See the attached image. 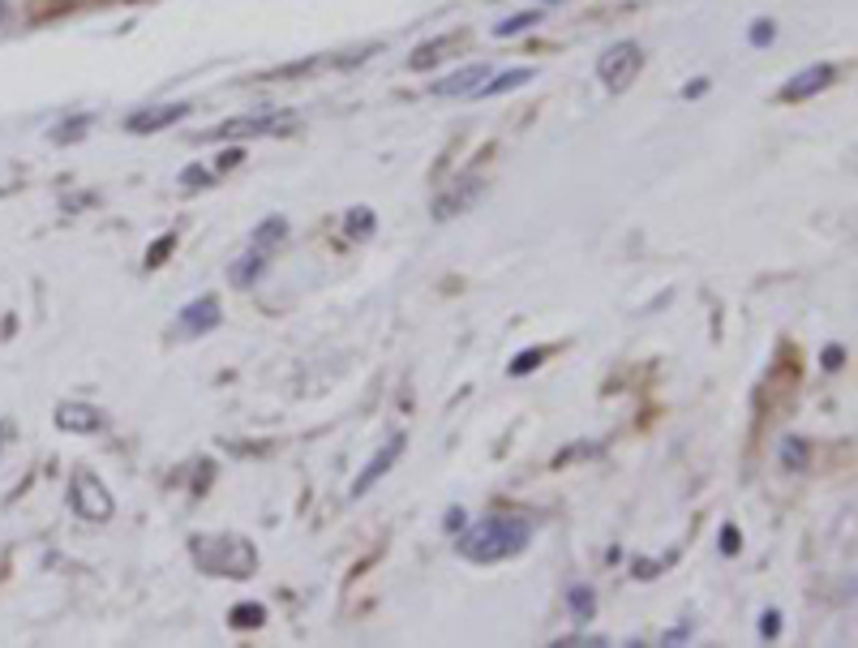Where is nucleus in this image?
<instances>
[{
    "label": "nucleus",
    "instance_id": "nucleus-11",
    "mask_svg": "<svg viewBox=\"0 0 858 648\" xmlns=\"http://www.w3.org/2000/svg\"><path fill=\"white\" fill-rule=\"evenodd\" d=\"M263 271H267V254H263V249H249V254L237 258V266H233V284H237V288H249Z\"/></svg>",
    "mask_w": 858,
    "mask_h": 648
},
{
    "label": "nucleus",
    "instance_id": "nucleus-24",
    "mask_svg": "<svg viewBox=\"0 0 858 648\" xmlns=\"http://www.w3.org/2000/svg\"><path fill=\"white\" fill-rule=\"evenodd\" d=\"M772 35H777L772 22H756V27H751V43H756V48H765V43H772Z\"/></svg>",
    "mask_w": 858,
    "mask_h": 648
},
{
    "label": "nucleus",
    "instance_id": "nucleus-3",
    "mask_svg": "<svg viewBox=\"0 0 858 648\" xmlns=\"http://www.w3.org/2000/svg\"><path fill=\"white\" fill-rule=\"evenodd\" d=\"M640 69H644V52H640L635 39L610 43V48L601 52V60H596V78H601V87L610 90V95H622V90L640 78Z\"/></svg>",
    "mask_w": 858,
    "mask_h": 648
},
{
    "label": "nucleus",
    "instance_id": "nucleus-29",
    "mask_svg": "<svg viewBox=\"0 0 858 648\" xmlns=\"http://www.w3.org/2000/svg\"><path fill=\"white\" fill-rule=\"evenodd\" d=\"M4 442H9V425H4V421H0V446H4Z\"/></svg>",
    "mask_w": 858,
    "mask_h": 648
},
{
    "label": "nucleus",
    "instance_id": "nucleus-15",
    "mask_svg": "<svg viewBox=\"0 0 858 648\" xmlns=\"http://www.w3.org/2000/svg\"><path fill=\"white\" fill-rule=\"evenodd\" d=\"M451 43H455V35H446V39H434V43H421L413 57H408V69H430V65H438Z\"/></svg>",
    "mask_w": 858,
    "mask_h": 648
},
{
    "label": "nucleus",
    "instance_id": "nucleus-30",
    "mask_svg": "<svg viewBox=\"0 0 858 648\" xmlns=\"http://www.w3.org/2000/svg\"><path fill=\"white\" fill-rule=\"evenodd\" d=\"M4 13H9V0H0V18H4Z\"/></svg>",
    "mask_w": 858,
    "mask_h": 648
},
{
    "label": "nucleus",
    "instance_id": "nucleus-22",
    "mask_svg": "<svg viewBox=\"0 0 858 648\" xmlns=\"http://www.w3.org/2000/svg\"><path fill=\"white\" fill-rule=\"evenodd\" d=\"M571 601H575V615L589 619L592 615V589H571Z\"/></svg>",
    "mask_w": 858,
    "mask_h": 648
},
{
    "label": "nucleus",
    "instance_id": "nucleus-16",
    "mask_svg": "<svg viewBox=\"0 0 858 648\" xmlns=\"http://www.w3.org/2000/svg\"><path fill=\"white\" fill-rule=\"evenodd\" d=\"M279 117H263V120H228L219 129V138H245V134H270V125Z\"/></svg>",
    "mask_w": 858,
    "mask_h": 648
},
{
    "label": "nucleus",
    "instance_id": "nucleus-13",
    "mask_svg": "<svg viewBox=\"0 0 858 648\" xmlns=\"http://www.w3.org/2000/svg\"><path fill=\"white\" fill-rule=\"evenodd\" d=\"M777 455H781V464H786L790 472H802V469H807V460H811L807 442L795 439V434H786V439L777 442Z\"/></svg>",
    "mask_w": 858,
    "mask_h": 648
},
{
    "label": "nucleus",
    "instance_id": "nucleus-18",
    "mask_svg": "<svg viewBox=\"0 0 858 648\" xmlns=\"http://www.w3.org/2000/svg\"><path fill=\"white\" fill-rule=\"evenodd\" d=\"M374 224H378V219H374V210L369 207L348 210V236H361V240H365V236H374Z\"/></svg>",
    "mask_w": 858,
    "mask_h": 648
},
{
    "label": "nucleus",
    "instance_id": "nucleus-21",
    "mask_svg": "<svg viewBox=\"0 0 858 648\" xmlns=\"http://www.w3.org/2000/svg\"><path fill=\"white\" fill-rule=\"evenodd\" d=\"M172 245H177V236H164L159 245H150V249H147V266H159V263H164V258L172 254Z\"/></svg>",
    "mask_w": 858,
    "mask_h": 648
},
{
    "label": "nucleus",
    "instance_id": "nucleus-10",
    "mask_svg": "<svg viewBox=\"0 0 858 648\" xmlns=\"http://www.w3.org/2000/svg\"><path fill=\"white\" fill-rule=\"evenodd\" d=\"M189 117V104H168V108H150V112H138V117L129 120V129L134 134H155V129H164V125H172V120Z\"/></svg>",
    "mask_w": 858,
    "mask_h": 648
},
{
    "label": "nucleus",
    "instance_id": "nucleus-23",
    "mask_svg": "<svg viewBox=\"0 0 858 648\" xmlns=\"http://www.w3.org/2000/svg\"><path fill=\"white\" fill-rule=\"evenodd\" d=\"M820 361H825V370H841V365H846V348H837V344H829V348L820 353Z\"/></svg>",
    "mask_w": 858,
    "mask_h": 648
},
{
    "label": "nucleus",
    "instance_id": "nucleus-25",
    "mask_svg": "<svg viewBox=\"0 0 858 648\" xmlns=\"http://www.w3.org/2000/svg\"><path fill=\"white\" fill-rule=\"evenodd\" d=\"M777 631H781V615H777V610H769V615L760 619V636H765V640H772Z\"/></svg>",
    "mask_w": 858,
    "mask_h": 648
},
{
    "label": "nucleus",
    "instance_id": "nucleus-9",
    "mask_svg": "<svg viewBox=\"0 0 858 648\" xmlns=\"http://www.w3.org/2000/svg\"><path fill=\"white\" fill-rule=\"evenodd\" d=\"M485 78H490L485 65H464V69H455L451 78H443V82L434 87V95H476Z\"/></svg>",
    "mask_w": 858,
    "mask_h": 648
},
{
    "label": "nucleus",
    "instance_id": "nucleus-20",
    "mask_svg": "<svg viewBox=\"0 0 858 648\" xmlns=\"http://www.w3.org/2000/svg\"><path fill=\"white\" fill-rule=\"evenodd\" d=\"M541 361H545V348H533V353H520V356H515V361H511V374H515V379H524V374H529V370H536Z\"/></svg>",
    "mask_w": 858,
    "mask_h": 648
},
{
    "label": "nucleus",
    "instance_id": "nucleus-7",
    "mask_svg": "<svg viewBox=\"0 0 858 648\" xmlns=\"http://www.w3.org/2000/svg\"><path fill=\"white\" fill-rule=\"evenodd\" d=\"M832 78H837V69H832V65H811V69L795 73V78L781 87V99H786V104L811 99V95H820L825 87H832Z\"/></svg>",
    "mask_w": 858,
    "mask_h": 648
},
{
    "label": "nucleus",
    "instance_id": "nucleus-12",
    "mask_svg": "<svg viewBox=\"0 0 858 648\" xmlns=\"http://www.w3.org/2000/svg\"><path fill=\"white\" fill-rule=\"evenodd\" d=\"M529 78H533V69H506V73H499V78H485L476 95H485V99H490V95H506V90L524 87Z\"/></svg>",
    "mask_w": 858,
    "mask_h": 648
},
{
    "label": "nucleus",
    "instance_id": "nucleus-27",
    "mask_svg": "<svg viewBox=\"0 0 858 648\" xmlns=\"http://www.w3.org/2000/svg\"><path fill=\"white\" fill-rule=\"evenodd\" d=\"M240 159H245V150H240V147H233V150H224V155H219V159H215V168H219V173H224V168H237Z\"/></svg>",
    "mask_w": 858,
    "mask_h": 648
},
{
    "label": "nucleus",
    "instance_id": "nucleus-6",
    "mask_svg": "<svg viewBox=\"0 0 858 648\" xmlns=\"http://www.w3.org/2000/svg\"><path fill=\"white\" fill-rule=\"evenodd\" d=\"M57 430L60 434H99L103 413L87 400H60L57 404Z\"/></svg>",
    "mask_w": 858,
    "mask_h": 648
},
{
    "label": "nucleus",
    "instance_id": "nucleus-31",
    "mask_svg": "<svg viewBox=\"0 0 858 648\" xmlns=\"http://www.w3.org/2000/svg\"><path fill=\"white\" fill-rule=\"evenodd\" d=\"M550 4H559V0H550Z\"/></svg>",
    "mask_w": 858,
    "mask_h": 648
},
{
    "label": "nucleus",
    "instance_id": "nucleus-28",
    "mask_svg": "<svg viewBox=\"0 0 858 648\" xmlns=\"http://www.w3.org/2000/svg\"><path fill=\"white\" fill-rule=\"evenodd\" d=\"M704 90H709V82H691V87H687V99H696V95H704Z\"/></svg>",
    "mask_w": 858,
    "mask_h": 648
},
{
    "label": "nucleus",
    "instance_id": "nucleus-8",
    "mask_svg": "<svg viewBox=\"0 0 858 648\" xmlns=\"http://www.w3.org/2000/svg\"><path fill=\"white\" fill-rule=\"evenodd\" d=\"M189 335H207V331H215L219 326V301L215 296H198V301H189L185 310H180V318H177Z\"/></svg>",
    "mask_w": 858,
    "mask_h": 648
},
{
    "label": "nucleus",
    "instance_id": "nucleus-17",
    "mask_svg": "<svg viewBox=\"0 0 858 648\" xmlns=\"http://www.w3.org/2000/svg\"><path fill=\"white\" fill-rule=\"evenodd\" d=\"M536 22H541V13H536V9H524V13H515V18L499 22V27H494V35H499V39H511V35H524V30H533Z\"/></svg>",
    "mask_w": 858,
    "mask_h": 648
},
{
    "label": "nucleus",
    "instance_id": "nucleus-26",
    "mask_svg": "<svg viewBox=\"0 0 858 648\" xmlns=\"http://www.w3.org/2000/svg\"><path fill=\"white\" fill-rule=\"evenodd\" d=\"M734 550H739V529L726 524V529H721V554H734Z\"/></svg>",
    "mask_w": 858,
    "mask_h": 648
},
{
    "label": "nucleus",
    "instance_id": "nucleus-2",
    "mask_svg": "<svg viewBox=\"0 0 858 648\" xmlns=\"http://www.w3.org/2000/svg\"><path fill=\"white\" fill-rule=\"evenodd\" d=\"M189 554L194 562L207 571V576H233V580H249L254 571H258V550L237 537V532H224V537H194L189 541Z\"/></svg>",
    "mask_w": 858,
    "mask_h": 648
},
{
    "label": "nucleus",
    "instance_id": "nucleus-1",
    "mask_svg": "<svg viewBox=\"0 0 858 648\" xmlns=\"http://www.w3.org/2000/svg\"><path fill=\"white\" fill-rule=\"evenodd\" d=\"M529 541H533V520L515 516V511H499V516L476 520L473 529L460 537L455 550L469 562H506L515 554H524Z\"/></svg>",
    "mask_w": 858,
    "mask_h": 648
},
{
    "label": "nucleus",
    "instance_id": "nucleus-14",
    "mask_svg": "<svg viewBox=\"0 0 858 648\" xmlns=\"http://www.w3.org/2000/svg\"><path fill=\"white\" fill-rule=\"evenodd\" d=\"M284 236H288V219H284V215H270V219L258 224V233H254V249H263V254H267L270 245H279Z\"/></svg>",
    "mask_w": 858,
    "mask_h": 648
},
{
    "label": "nucleus",
    "instance_id": "nucleus-5",
    "mask_svg": "<svg viewBox=\"0 0 858 648\" xmlns=\"http://www.w3.org/2000/svg\"><path fill=\"white\" fill-rule=\"evenodd\" d=\"M404 446H408V439H404V434H391V439H386L383 446H378V455H374V460L365 464V472H361V477L353 481V499L369 494V490H374V485L383 481L386 472H391V464H395V460L404 455Z\"/></svg>",
    "mask_w": 858,
    "mask_h": 648
},
{
    "label": "nucleus",
    "instance_id": "nucleus-19",
    "mask_svg": "<svg viewBox=\"0 0 858 648\" xmlns=\"http://www.w3.org/2000/svg\"><path fill=\"white\" fill-rule=\"evenodd\" d=\"M263 619H267V610L254 606V601H245L240 610H233V627H263Z\"/></svg>",
    "mask_w": 858,
    "mask_h": 648
},
{
    "label": "nucleus",
    "instance_id": "nucleus-4",
    "mask_svg": "<svg viewBox=\"0 0 858 648\" xmlns=\"http://www.w3.org/2000/svg\"><path fill=\"white\" fill-rule=\"evenodd\" d=\"M69 507H73V516H82L90 524H103V520H112L117 516V499H112V490L95 477V472H73V481H69Z\"/></svg>",
    "mask_w": 858,
    "mask_h": 648
}]
</instances>
